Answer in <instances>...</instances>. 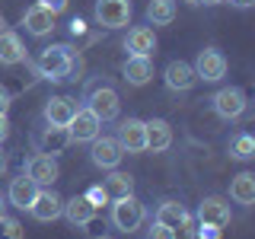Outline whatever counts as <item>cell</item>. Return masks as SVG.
I'll use <instances>...</instances> for the list:
<instances>
[{
	"label": "cell",
	"instance_id": "6da1fadb",
	"mask_svg": "<svg viewBox=\"0 0 255 239\" xmlns=\"http://www.w3.org/2000/svg\"><path fill=\"white\" fill-rule=\"evenodd\" d=\"M77 67H80V58L70 45H51L38 54V74L45 80H70Z\"/></svg>",
	"mask_w": 255,
	"mask_h": 239
},
{
	"label": "cell",
	"instance_id": "7a4b0ae2",
	"mask_svg": "<svg viewBox=\"0 0 255 239\" xmlns=\"http://www.w3.org/2000/svg\"><path fill=\"white\" fill-rule=\"evenodd\" d=\"M143 220H147V211H143V204L134 195L115 198V204H112V223H115V230H122V233H137Z\"/></svg>",
	"mask_w": 255,
	"mask_h": 239
},
{
	"label": "cell",
	"instance_id": "3957f363",
	"mask_svg": "<svg viewBox=\"0 0 255 239\" xmlns=\"http://www.w3.org/2000/svg\"><path fill=\"white\" fill-rule=\"evenodd\" d=\"M131 0H96V22L102 29H122L131 22Z\"/></svg>",
	"mask_w": 255,
	"mask_h": 239
},
{
	"label": "cell",
	"instance_id": "277c9868",
	"mask_svg": "<svg viewBox=\"0 0 255 239\" xmlns=\"http://www.w3.org/2000/svg\"><path fill=\"white\" fill-rule=\"evenodd\" d=\"M67 140H74V143H90L93 137H99V131H102V121L96 118V112L90 109H77L74 112V118L67 121Z\"/></svg>",
	"mask_w": 255,
	"mask_h": 239
},
{
	"label": "cell",
	"instance_id": "5b68a950",
	"mask_svg": "<svg viewBox=\"0 0 255 239\" xmlns=\"http://www.w3.org/2000/svg\"><path fill=\"white\" fill-rule=\"evenodd\" d=\"M195 77L204 80V83H217V80L227 77V58L217 51V48H204V51H198L195 58Z\"/></svg>",
	"mask_w": 255,
	"mask_h": 239
},
{
	"label": "cell",
	"instance_id": "8992f818",
	"mask_svg": "<svg viewBox=\"0 0 255 239\" xmlns=\"http://www.w3.org/2000/svg\"><path fill=\"white\" fill-rule=\"evenodd\" d=\"M29 175L32 182H35L38 188H51L54 182H58V159H54L51 153H35V156H29V163H26V169H22Z\"/></svg>",
	"mask_w": 255,
	"mask_h": 239
},
{
	"label": "cell",
	"instance_id": "52a82bcc",
	"mask_svg": "<svg viewBox=\"0 0 255 239\" xmlns=\"http://www.w3.org/2000/svg\"><path fill=\"white\" fill-rule=\"evenodd\" d=\"M90 143H93V147H90L93 166H99V169H118V163H122V156H125L118 137H102V134H99V137H93Z\"/></svg>",
	"mask_w": 255,
	"mask_h": 239
},
{
	"label": "cell",
	"instance_id": "ba28073f",
	"mask_svg": "<svg viewBox=\"0 0 255 239\" xmlns=\"http://www.w3.org/2000/svg\"><path fill=\"white\" fill-rule=\"evenodd\" d=\"M90 112H96V118L99 121H115L118 112H122V99H118V93L112 90V86H96V90L90 93Z\"/></svg>",
	"mask_w": 255,
	"mask_h": 239
},
{
	"label": "cell",
	"instance_id": "9c48e42d",
	"mask_svg": "<svg viewBox=\"0 0 255 239\" xmlns=\"http://www.w3.org/2000/svg\"><path fill=\"white\" fill-rule=\"evenodd\" d=\"M233 220V211H230V201L220 195H207L201 204H198V223H207V227L223 230Z\"/></svg>",
	"mask_w": 255,
	"mask_h": 239
},
{
	"label": "cell",
	"instance_id": "30bf717a",
	"mask_svg": "<svg viewBox=\"0 0 255 239\" xmlns=\"http://www.w3.org/2000/svg\"><path fill=\"white\" fill-rule=\"evenodd\" d=\"M211 102H214V112H217L220 118H227V121H236L246 112V106H249V102H246V93L239 90V86H223Z\"/></svg>",
	"mask_w": 255,
	"mask_h": 239
},
{
	"label": "cell",
	"instance_id": "8fae6325",
	"mask_svg": "<svg viewBox=\"0 0 255 239\" xmlns=\"http://www.w3.org/2000/svg\"><path fill=\"white\" fill-rule=\"evenodd\" d=\"M61 211H64V198H61L54 188H38L35 201L29 204V214H32L35 220H42V223L58 220V217H61Z\"/></svg>",
	"mask_w": 255,
	"mask_h": 239
},
{
	"label": "cell",
	"instance_id": "7c38bea8",
	"mask_svg": "<svg viewBox=\"0 0 255 239\" xmlns=\"http://www.w3.org/2000/svg\"><path fill=\"white\" fill-rule=\"evenodd\" d=\"M118 143L125 153H143L147 150V127L140 118H125L118 124Z\"/></svg>",
	"mask_w": 255,
	"mask_h": 239
},
{
	"label": "cell",
	"instance_id": "4fadbf2b",
	"mask_svg": "<svg viewBox=\"0 0 255 239\" xmlns=\"http://www.w3.org/2000/svg\"><path fill=\"white\" fill-rule=\"evenodd\" d=\"M122 74L131 86H143L153 80V58H143V54H128V61L122 64Z\"/></svg>",
	"mask_w": 255,
	"mask_h": 239
},
{
	"label": "cell",
	"instance_id": "5bb4252c",
	"mask_svg": "<svg viewBox=\"0 0 255 239\" xmlns=\"http://www.w3.org/2000/svg\"><path fill=\"white\" fill-rule=\"evenodd\" d=\"M163 77H166V86H169V90H179V93H185V90H191V86L198 83L195 67H191L188 61H169Z\"/></svg>",
	"mask_w": 255,
	"mask_h": 239
},
{
	"label": "cell",
	"instance_id": "9a60e30c",
	"mask_svg": "<svg viewBox=\"0 0 255 239\" xmlns=\"http://www.w3.org/2000/svg\"><path fill=\"white\" fill-rule=\"evenodd\" d=\"M74 112H77V102L70 99V96H54V99H48V106H45V121L51 124V127H67V121L74 118Z\"/></svg>",
	"mask_w": 255,
	"mask_h": 239
},
{
	"label": "cell",
	"instance_id": "2e32d148",
	"mask_svg": "<svg viewBox=\"0 0 255 239\" xmlns=\"http://www.w3.org/2000/svg\"><path fill=\"white\" fill-rule=\"evenodd\" d=\"M22 26H26L29 35L42 38V35H48V32L54 29V13L45 10L42 3H35V6H29V10L22 13Z\"/></svg>",
	"mask_w": 255,
	"mask_h": 239
},
{
	"label": "cell",
	"instance_id": "e0dca14e",
	"mask_svg": "<svg viewBox=\"0 0 255 239\" xmlns=\"http://www.w3.org/2000/svg\"><path fill=\"white\" fill-rule=\"evenodd\" d=\"M125 48H128L131 54L153 58V51H156V35H153V29H150V26H134L131 32H128V38H125Z\"/></svg>",
	"mask_w": 255,
	"mask_h": 239
},
{
	"label": "cell",
	"instance_id": "ac0fdd59",
	"mask_svg": "<svg viewBox=\"0 0 255 239\" xmlns=\"http://www.w3.org/2000/svg\"><path fill=\"white\" fill-rule=\"evenodd\" d=\"M143 127H147V150L163 153V150L172 147V127H169V121H163V118H150V121H143Z\"/></svg>",
	"mask_w": 255,
	"mask_h": 239
},
{
	"label": "cell",
	"instance_id": "d6986e66",
	"mask_svg": "<svg viewBox=\"0 0 255 239\" xmlns=\"http://www.w3.org/2000/svg\"><path fill=\"white\" fill-rule=\"evenodd\" d=\"M64 217H67L70 227H86V223H93L96 217V207L86 201V195H74L70 201H64Z\"/></svg>",
	"mask_w": 255,
	"mask_h": 239
},
{
	"label": "cell",
	"instance_id": "ffe728a7",
	"mask_svg": "<svg viewBox=\"0 0 255 239\" xmlns=\"http://www.w3.org/2000/svg\"><path fill=\"white\" fill-rule=\"evenodd\" d=\"M35 195H38V185L29 179L26 172L16 175V179L10 182V204L19 207V211H29V204L35 201Z\"/></svg>",
	"mask_w": 255,
	"mask_h": 239
},
{
	"label": "cell",
	"instance_id": "44dd1931",
	"mask_svg": "<svg viewBox=\"0 0 255 239\" xmlns=\"http://www.w3.org/2000/svg\"><path fill=\"white\" fill-rule=\"evenodd\" d=\"M26 61V45L16 32H0V64L13 67V64Z\"/></svg>",
	"mask_w": 255,
	"mask_h": 239
},
{
	"label": "cell",
	"instance_id": "7402d4cb",
	"mask_svg": "<svg viewBox=\"0 0 255 239\" xmlns=\"http://www.w3.org/2000/svg\"><path fill=\"white\" fill-rule=\"evenodd\" d=\"M230 198H233L236 204L249 207L255 204V175L252 172H239L233 182H230Z\"/></svg>",
	"mask_w": 255,
	"mask_h": 239
},
{
	"label": "cell",
	"instance_id": "603a6c76",
	"mask_svg": "<svg viewBox=\"0 0 255 239\" xmlns=\"http://www.w3.org/2000/svg\"><path fill=\"white\" fill-rule=\"evenodd\" d=\"M147 19L153 26H169L175 19V0H150L147 3Z\"/></svg>",
	"mask_w": 255,
	"mask_h": 239
},
{
	"label": "cell",
	"instance_id": "cb8c5ba5",
	"mask_svg": "<svg viewBox=\"0 0 255 239\" xmlns=\"http://www.w3.org/2000/svg\"><path fill=\"white\" fill-rule=\"evenodd\" d=\"M188 217V211H185V204H179V201H163L156 207V223H163V227H179L182 220Z\"/></svg>",
	"mask_w": 255,
	"mask_h": 239
},
{
	"label": "cell",
	"instance_id": "d4e9b609",
	"mask_svg": "<svg viewBox=\"0 0 255 239\" xmlns=\"http://www.w3.org/2000/svg\"><path fill=\"white\" fill-rule=\"evenodd\" d=\"M106 191L115 198H125V195H134V179L128 172H112L106 179Z\"/></svg>",
	"mask_w": 255,
	"mask_h": 239
},
{
	"label": "cell",
	"instance_id": "484cf974",
	"mask_svg": "<svg viewBox=\"0 0 255 239\" xmlns=\"http://www.w3.org/2000/svg\"><path fill=\"white\" fill-rule=\"evenodd\" d=\"M230 156L233 159H252L255 156V140H252V134H236L233 140H230Z\"/></svg>",
	"mask_w": 255,
	"mask_h": 239
},
{
	"label": "cell",
	"instance_id": "4316f807",
	"mask_svg": "<svg viewBox=\"0 0 255 239\" xmlns=\"http://www.w3.org/2000/svg\"><path fill=\"white\" fill-rule=\"evenodd\" d=\"M0 239H26V233H22V223L3 214V217H0Z\"/></svg>",
	"mask_w": 255,
	"mask_h": 239
},
{
	"label": "cell",
	"instance_id": "83f0119b",
	"mask_svg": "<svg viewBox=\"0 0 255 239\" xmlns=\"http://www.w3.org/2000/svg\"><path fill=\"white\" fill-rule=\"evenodd\" d=\"M86 201H90L96 211H99V207H106V204H109V191H106V185H93L90 191H86Z\"/></svg>",
	"mask_w": 255,
	"mask_h": 239
},
{
	"label": "cell",
	"instance_id": "f1b7e54d",
	"mask_svg": "<svg viewBox=\"0 0 255 239\" xmlns=\"http://www.w3.org/2000/svg\"><path fill=\"white\" fill-rule=\"evenodd\" d=\"M195 230L198 227H195V220H191V214H188L179 227H172V239H195Z\"/></svg>",
	"mask_w": 255,
	"mask_h": 239
},
{
	"label": "cell",
	"instance_id": "f546056e",
	"mask_svg": "<svg viewBox=\"0 0 255 239\" xmlns=\"http://www.w3.org/2000/svg\"><path fill=\"white\" fill-rule=\"evenodd\" d=\"M147 239H172V230L163 227V223H153V227L147 230Z\"/></svg>",
	"mask_w": 255,
	"mask_h": 239
},
{
	"label": "cell",
	"instance_id": "4dcf8cb0",
	"mask_svg": "<svg viewBox=\"0 0 255 239\" xmlns=\"http://www.w3.org/2000/svg\"><path fill=\"white\" fill-rule=\"evenodd\" d=\"M195 239H220V230H217V227H207V223H201V230H195Z\"/></svg>",
	"mask_w": 255,
	"mask_h": 239
},
{
	"label": "cell",
	"instance_id": "1f68e13d",
	"mask_svg": "<svg viewBox=\"0 0 255 239\" xmlns=\"http://www.w3.org/2000/svg\"><path fill=\"white\" fill-rule=\"evenodd\" d=\"M38 3H42V6H45V10H51L54 16H58V13H64V10H67V0H38Z\"/></svg>",
	"mask_w": 255,
	"mask_h": 239
},
{
	"label": "cell",
	"instance_id": "d6a6232c",
	"mask_svg": "<svg viewBox=\"0 0 255 239\" xmlns=\"http://www.w3.org/2000/svg\"><path fill=\"white\" fill-rule=\"evenodd\" d=\"M6 109H10V93H6V86L0 83V115H6Z\"/></svg>",
	"mask_w": 255,
	"mask_h": 239
},
{
	"label": "cell",
	"instance_id": "836d02e7",
	"mask_svg": "<svg viewBox=\"0 0 255 239\" xmlns=\"http://www.w3.org/2000/svg\"><path fill=\"white\" fill-rule=\"evenodd\" d=\"M10 137V121H6V115H0V143Z\"/></svg>",
	"mask_w": 255,
	"mask_h": 239
},
{
	"label": "cell",
	"instance_id": "e575fe53",
	"mask_svg": "<svg viewBox=\"0 0 255 239\" xmlns=\"http://www.w3.org/2000/svg\"><path fill=\"white\" fill-rule=\"evenodd\" d=\"M70 32H74V35H83V22L74 19V22H70Z\"/></svg>",
	"mask_w": 255,
	"mask_h": 239
},
{
	"label": "cell",
	"instance_id": "d590c367",
	"mask_svg": "<svg viewBox=\"0 0 255 239\" xmlns=\"http://www.w3.org/2000/svg\"><path fill=\"white\" fill-rule=\"evenodd\" d=\"M230 3H233V6H239V10H246V6H252L255 0H230Z\"/></svg>",
	"mask_w": 255,
	"mask_h": 239
},
{
	"label": "cell",
	"instance_id": "8d00e7d4",
	"mask_svg": "<svg viewBox=\"0 0 255 239\" xmlns=\"http://www.w3.org/2000/svg\"><path fill=\"white\" fill-rule=\"evenodd\" d=\"M195 3H204V6H214V3H223V0H195Z\"/></svg>",
	"mask_w": 255,
	"mask_h": 239
},
{
	"label": "cell",
	"instance_id": "74e56055",
	"mask_svg": "<svg viewBox=\"0 0 255 239\" xmlns=\"http://www.w3.org/2000/svg\"><path fill=\"white\" fill-rule=\"evenodd\" d=\"M3 172H6V156L0 153V175H3Z\"/></svg>",
	"mask_w": 255,
	"mask_h": 239
},
{
	"label": "cell",
	"instance_id": "f35d334b",
	"mask_svg": "<svg viewBox=\"0 0 255 239\" xmlns=\"http://www.w3.org/2000/svg\"><path fill=\"white\" fill-rule=\"evenodd\" d=\"M3 214H6V204H3V198H0V217H3Z\"/></svg>",
	"mask_w": 255,
	"mask_h": 239
},
{
	"label": "cell",
	"instance_id": "ab89813d",
	"mask_svg": "<svg viewBox=\"0 0 255 239\" xmlns=\"http://www.w3.org/2000/svg\"><path fill=\"white\" fill-rule=\"evenodd\" d=\"M99 239H112V236H99Z\"/></svg>",
	"mask_w": 255,
	"mask_h": 239
},
{
	"label": "cell",
	"instance_id": "60d3db41",
	"mask_svg": "<svg viewBox=\"0 0 255 239\" xmlns=\"http://www.w3.org/2000/svg\"><path fill=\"white\" fill-rule=\"evenodd\" d=\"M185 3H195V0H185Z\"/></svg>",
	"mask_w": 255,
	"mask_h": 239
}]
</instances>
